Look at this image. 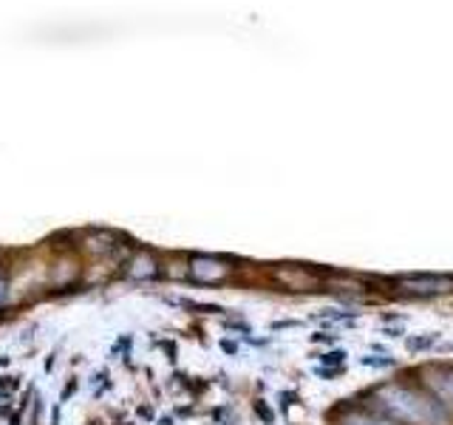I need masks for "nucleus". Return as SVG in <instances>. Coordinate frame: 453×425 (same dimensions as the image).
I'll list each match as a JSON object with an SVG mask.
<instances>
[{"label":"nucleus","instance_id":"39448f33","mask_svg":"<svg viewBox=\"0 0 453 425\" xmlns=\"http://www.w3.org/2000/svg\"><path fill=\"white\" fill-rule=\"evenodd\" d=\"M434 340H436V335H428V337H411V340H408V349H411V352L428 349V346L434 344Z\"/></svg>","mask_w":453,"mask_h":425},{"label":"nucleus","instance_id":"7ed1b4c3","mask_svg":"<svg viewBox=\"0 0 453 425\" xmlns=\"http://www.w3.org/2000/svg\"><path fill=\"white\" fill-rule=\"evenodd\" d=\"M230 273V267H221L219 261H207V259H196L193 261V275L202 281H219Z\"/></svg>","mask_w":453,"mask_h":425},{"label":"nucleus","instance_id":"20e7f679","mask_svg":"<svg viewBox=\"0 0 453 425\" xmlns=\"http://www.w3.org/2000/svg\"><path fill=\"white\" fill-rule=\"evenodd\" d=\"M134 275L136 278H150V275H156V264L148 259V255H142V259L134 261Z\"/></svg>","mask_w":453,"mask_h":425},{"label":"nucleus","instance_id":"423d86ee","mask_svg":"<svg viewBox=\"0 0 453 425\" xmlns=\"http://www.w3.org/2000/svg\"><path fill=\"white\" fill-rule=\"evenodd\" d=\"M255 411H258V414L264 417V422H273V420H275V417H273V411L266 408V403H264V400H255Z\"/></svg>","mask_w":453,"mask_h":425},{"label":"nucleus","instance_id":"0eeeda50","mask_svg":"<svg viewBox=\"0 0 453 425\" xmlns=\"http://www.w3.org/2000/svg\"><path fill=\"white\" fill-rule=\"evenodd\" d=\"M363 366H374V368H382V366H394V360L391 358H386V360H380V358H363Z\"/></svg>","mask_w":453,"mask_h":425},{"label":"nucleus","instance_id":"9d476101","mask_svg":"<svg viewBox=\"0 0 453 425\" xmlns=\"http://www.w3.org/2000/svg\"><path fill=\"white\" fill-rule=\"evenodd\" d=\"M448 389H450V397H453V375H450V380H448Z\"/></svg>","mask_w":453,"mask_h":425},{"label":"nucleus","instance_id":"f257e3e1","mask_svg":"<svg viewBox=\"0 0 453 425\" xmlns=\"http://www.w3.org/2000/svg\"><path fill=\"white\" fill-rule=\"evenodd\" d=\"M388 408H394L396 414L405 420H417V422H434V425H448L450 414L448 408L434 400V397L422 394V391H411V389H388L386 394Z\"/></svg>","mask_w":453,"mask_h":425},{"label":"nucleus","instance_id":"6e6552de","mask_svg":"<svg viewBox=\"0 0 453 425\" xmlns=\"http://www.w3.org/2000/svg\"><path fill=\"white\" fill-rule=\"evenodd\" d=\"M346 354L343 352H332V354H326V358H320L323 363H343Z\"/></svg>","mask_w":453,"mask_h":425},{"label":"nucleus","instance_id":"9b49d317","mask_svg":"<svg viewBox=\"0 0 453 425\" xmlns=\"http://www.w3.org/2000/svg\"><path fill=\"white\" fill-rule=\"evenodd\" d=\"M357 425H372V422H357Z\"/></svg>","mask_w":453,"mask_h":425},{"label":"nucleus","instance_id":"1a4fd4ad","mask_svg":"<svg viewBox=\"0 0 453 425\" xmlns=\"http://www.w3.org/2000/svg\"><path fill=\"white\" fill-rule=\"evenodd\" d=\"M4 298H6V283L0 281V301H4Z\"/></svg>","mask_w":453,"mask_h":425},{"label":"nucleus","instance_id":"f03ea898","mask_svg":"<svg viewBox=\"0 0 453 425\" xmlns=\"http://www.w3.org/2000/svg\"><path fill=\"white\" fill-rule=\"evenodd\" d=\"M400 290L411 292V295H442L453 290V278L450 275H403Z\"/></svg>","mask_w":453,"mask_h":425}]
</instances>
